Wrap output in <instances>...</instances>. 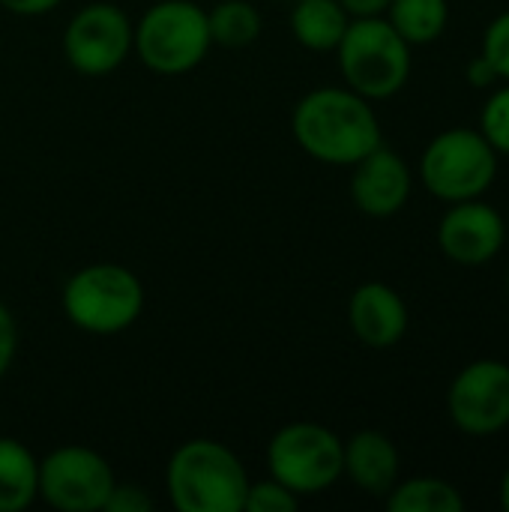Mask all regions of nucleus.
I'll list each match as a JSON object with an SVG mask.
<instances>
[{
	"label": "nucleus",
	"mask_w": 509,
	"mask_h": 512,
	"mask_svg": "<svg viewBox=\"0 0 509 512\" xmlns=\"http://www.w3.org/2000/svg\"><path fill=\"white\" fill-rule=\"evenodd\" d=\"M291 132L306 156L324 165L351 168L384 144L372 102L351 87L309 90L291 114Z\"/></svg>",
	"instance_id": "f257e3e1"
},
{
	"label": "nucleus",
	"mask_w": 509,
	"mask_h": 512,
	"mask_svg": "<svg viewBox=\"0 0 509 512\" xmlns=\"http://www.w3.org/2000/svg\"><path fill=\"white\" fill-rule=\"evenodd\" d=\"M249 483L237 453L213 438L180 444L165 465V489L177 512H243Z\"/></svg>",
	"instance_id": "f03ea898"
},
{
	"label": "nucleus",
	"mask_w": 509,
	"mask_h": 512,
	"mask_svg": "<svg viewBox=\"0 0 509 512\" xmlns=\"http://www.w3.org/2000/svg\"><path fill=\"white\" fill-rule=\"evenodd\" d=\"M144 300L141 279L129 267L111 261L75 270L60 294L66 321L90 336H117L129 330L141 318Z\"/></svg>",
	"instance_id": "7ed1b4c3"
},
{
	"label": "nucleus",
	"mask_w": 509,
	"mask_h": 512,
	"mask_svg": "<svg viewBox=\"0 0 509 512\" xmlns=\"http://www.w3.org/2000/svg\"><path fill=\"white\" fill-rule=\"evenodd\" d=\"M339 72L345 87L369 102L396 96L411 78V45L384 18H351L342 42L336 45Z\"/></svg>",
	"instance_id": "20e7f679"
},
{
	"label": "nucleus",
	"mask_w": 509,
	"mask_h": 512,
	"mask_svg": "<svg viewBox=\"0 0 509 512\" xmlns=\"http://www.w3.org/2000/svg\"><path fill=\"white\" fill-rule=\"evenodd\" d=\"M207 9L192 0H159L135 24L132 51L159 75H183L204 63L210 51Z\"/></svg>",
	"instance_id": "39448f33"
},
{
	"label": "nucleus",
	"mask_w": 509,
	"mask_h": 512,
	"mask_svg": "<svg viewBox=\"0 0 509 512\" xmlns=\"http://www.w3.org/2000/svg\"><path fill=\"white\" fill-rule=\"evenodd\" d=\"M420 177L423 186L447 204L483 198L498 177V150L480 129H444L423 150Z\"/></svg>",
	"instance_id": "423d86ee"
},
{
	"label": "nucleus",
	"mask_w": 509,
	"mask_h": 512,
	"mask_svg": "<svg viewBox=\"0 0 509 512\" xmlns=\"http://www.w3.org/2000/svg\"><path fill=\"white\" fill-rule=\"evenodd\" d=\"M267 468L300 501L321 495L342 480V438L321 423H288L267 444Z\"/></svg>",
	"instance_id": "0eeeda50"
},
{
	"label": "nucleus",
	"mask_w": 509,
	"mask_h": 512,
	"mask_svg": "<svg viewBox=\"0 0 509 512\" xmlns=\"http://www.w3.org/2000/svg\"><path fill=\"white\" fill-rule=\"evenodd\" d=\"M117 477L108 459L81 444H63L39 459V501L60 512L105 510Z\"/></svg>",
	"instance_id": "6e6552de"
},
{
	"label": "nucleus",
	"mask_w": 509,
	"mask_h": 512,
	"mask_svg": "<svg viewBox=\"0 0 509 512\" xmlns=\"http://www.w3.org/2000/svg\"><path fill=\"white\" fill-rule=\"evenodd\" d=\"M135 24L108 0L81 6L63 30V57L81 75H108L132 54Z\"/></svg>",
	"instance_id": "1a4fd4ad"
},
{
	"label": "nucleus",
	"mask_w": 509,
	"mask_h": 512,
	"mask_svg": "<svg viewBox=\"0 0 509 512\" xmlns=\"http://www.w3.org/2000/svg\"><path fill=\"white\" fill-rule=\"evenodd\" d=\"M447 408L459 432L486 438L509 426V363L474 360L450 384Z\"/></svg>",
	"instance_id": "9d476101"
},
{
	"label": "nucleus",
	"mask_w": 509,
	"mask_h": 512,
	"mask_svg": "<svg viewBox=\"0 0 509 512\" xmlns=\"http://www.w3.org/2000/svg\"><path fill=\"white\" fill-rule=\"evenodd\" d=\"M507 243V222L504 216L480 201H456L438 222V249L462 264V267H480L492 261Z\"/></svg>",
	"instance_id": "9b49d317"
},
{
	"label": "nucleus",
	"mask_w": 509,
	"mask_h": 512,
	"mask_svg": "<svg viewBox=\"0 0 509 512\" xmlns=\"http://www.w3.org/2000/svg\"><path fill=\"white\" fill-rule=\"evenodd\" d=\"M351 168V201L360 213L372 219H387L408 204L414 177L408 162L393 147L378 144Z\"/></svg>",
	"instance_id": "f8f14e48"
},
{
	"label": "nucleus",
	"mask_w": 509,
	"mask_h": 512,
	"mask_svg": "<svg viewBox=\"0 0 509 512\" xmlns=\"http://www.w3.org/2000/svg\"><path fill=\"white\" fill-rule=\"evenodd\" d=\"M348 324L366 348L387 351L408 333V306L387 282H366L348 300Z\"/></svg>",
	"instance_id": "ddd939ff"
},
{
	"label": "nucleus",
	"mask_w": 509,
	"mask_h": 512,
	"mask_svg": "<svg viewBox=\"0 0 509 512\" xmlns=\"http://www.w3.org/2000/svg\"><path fill=\"white\" fill-rule=\"evenodd\" d=\"M399 468L402 459L396 444L378 429H363L342 441V477L372 498H387L399 483Z\"/></svg>",
	"instance_id": "4468645a"
},
{
	"label": "nucleus",
	"mask_w": 509,
	"mask_h": 512,
	"mask_svg": "<svg viewBox=\"0 0 509 512\" xmlns=\"http://www.w3.org/2000/svg\"><path fill=\"white\" fill-rule=\"evenodd\" d=\"M351 15L339 0H294L291 33L309 51H336Z\"/></svg>",
	"instance_id": "2eb2a0df"
},
{
	"label": "nucleus",
	"mask_w": 509,
	"mask_h": 512,
	"mask_svg": "<svg viewBox=\"0 0 509 512\" xmlns=\"http://www.w3.org/2000/svg\"><path fill=\"white\" fill-rule=\"evenodd\" d=\"M39 501V459L15 438H0V512L27 510Z\"/></svg>",
	"instance_id": "dca6fc26"
},
{
	"label": "nucleus",
	"mask_w": 509,
	"mask_h": 512,
	"mask_svg": "<svg viewBox=\"0 0 509 512\" xmlns=\"http://www.w3.org/2000/svg\"><path fill=\"white\" fill-rule=\"evenodd\" d=\"M384 18L408 45H429L444 36L450 24L447 0H393Z\"/></svg>",
	"instance_id": "f3484780"
},
{
	"label": "nucleus",
	"mask_w": 509,
	"mask_h": 512,
	"mask_svg": "<svg viewBox=\"0 0 509 512\" xmlns=\"http://www.w3.org/2000/svg\"><path fill=\"white\" fill-rule=\"evenodd\" d=\"M387 510L390 512H462L465 498L462 492L441 480V477H414L405 483H396L387 492Z\"/></svg>",
	"instance_id": "a211bd4d"
},
{
	"label": "nucleus",
	"mask_w": 509,
	"mask_h": 512,
	"mask_svg": "<svg viewBox=\"0 0 509 512\" xmlns=\"http://www.w3.org/2000/svg\"><path fill=\"white\" fill-rule=\"evenodd\" d=\"M210 39L222 48H246L261 36V12L249 0H219L207 12Z\"/></svg>",
	"instance_id": "6ab92c4d"
},
{
	"label": "nucleus",
	"mask_w": 509,
	"mask_h": 512,
	"mask_svg": "<svg viewBox=\"0 0 509 512\" xmlns=\"http://www.w3.org/2000/svg\"><path fill=\"white\" fill-rule=\"evenodd\" d=\"M480 132L498 150V156H509V84L486 99L480 111Z\"/></svg>",
	"instance_id": "aec40b11"
},
{
	"label": "nucleus",
	"mask_w": 509,
	"mask_h": 512,
	"mask_svg": "<svg viewBox=\"0 0 509 512\" xmlns=\"http://www.w3.org/2000/svg\"><path fill=\"white\" fill-rule=\"evenodd\" d=\"M297 507H300V498L273 477L249 483V492L243 501V512H294Z\"/></svg>",
	"instance_id": "412c9836"
},
{
	"label": "nucleus",
	"mask_w": 509,
	"mask_h": 512,
	"mask_svg": "<svg viewBox=\"0 0 509 512\" xmlns=\"http://www.w3.org/2000/svg\"><path fill=\"white\" fill-rule=\"evenodd\" d=\"M480 54L492 63V69L498 72V78L509 81V9L489 21V27L483 33Z\"/></svg>",
	"instance_id": "4be33fe9"
},
{
	"label": "nucleus",
	"mask_w": 509,
	"mask_h": 512,
	"mask_svg": "<svg viewBox=\"0 0 509 512\" xmlns=\"http://www.w3.org/2000/svg\"><path fill=\"white\" fill-rule=\"evenodd\" d=\"M153 510V498L135 486V483H114L105 512H150Z\"/></svg>",
	"instance_id": "5701e85b"
},
{
	"label": "nucleus",
	"mask_w": 509,
	"mask_h": 512,
	"mask_svg": "<svg viewBox=\"0 0 509 512\" xmlns=\"http://www.w3.org/2000/svg\"><path fill=\"white\" fill-rule=\"evenodd\" d=\"M15 351H18V324H15L12 312L0 300V378L9 372V366L15 360Z\"/></svg>",
	"instance_id": "b1692460"
},
{
	"label": "nucleus",
	"mask_w": 509,
	"mask_h": 512,
	"mask_svg": "<svg viewBox=\"0 0 509 512\" xmlns=\"http://www.w3.org/2000/svg\"><path fill=\"white\" fill-rule=\"evenodd\" d=\"M63 0H0V6L12 15H21V18H39V15H48L51 9H57Z\"/></svg>",
	"instance_id": "393cba45"
},
{
	"label": "nucleus",
	"mask_w": 509,
	"mask_h": 512,
	"mask_svg": "<svg viewBox=\"0 0 509 512\" xmlns=\"http://www.w3.org/2000/svg\"><path fill=\"white\" fill-rule=\"evenodd\" d=\"M351 18H375L390 9L393 0H339Z\"/></svg>",
	"instance_id": "a878e982"
},
{
	"label": "nucleus",
	"mask_w": 509,
	"mask_h": 512,
	"mask_svg": "<svg viewBox=\"0 0 509 512\" xmlns=\"http://www.w3.org/2000/svg\"><path fill=\"white\" fill-rule=\"evenodd\" d=\"M465 75H468V81H471L474 87H489V84H495V81H498V72L492 69V63H489L483 54H477V57L468 63Z\"/></svg>",
	"instance_id": "bb28decb"
},
{
	"label": "nucleus",
	"mask_w": 509,
	"mask_h": 512,
	"mask_svg": "<svg viewBox=\"0 0 509 512\" xmlns=\"http://www.w3.org/2000/svg\"><path fill=\"white\" fill-rule=\"evenodd\" d=\"M501 507L509 512V468L507 474H504V480H501Z\"/></svg>",
	"instance_id": "cd10ccee"
},
{
	"label": "nucleus",
	"mask_w": 509,
	"mask_h": 512,
	"mask_svg": "<svg viewBox=\"0 0 509 512\" xmlns=\"http://www.w3.org/2000/svg\"><path fill=\"white\" fill-rule=\"evenodd\" d=\"M507 294H509V273H507Z\"/></svg>",
	"instance_id": "c85d7f7f"
}]
</instances>
